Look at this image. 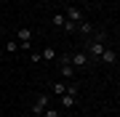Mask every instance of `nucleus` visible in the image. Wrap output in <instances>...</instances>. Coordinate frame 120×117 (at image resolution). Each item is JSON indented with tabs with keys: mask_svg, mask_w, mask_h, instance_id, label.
<instances>
[{
	"mask_svg": "<svg viewBox=\"0 0 120 117\" xmlns=\"http://www.w3.org/2000/svg\"><path fill=\"white\" fill-rule=\"evenodd\" d=\"M69 61H72V67H75V69H86V67L91 64V59H88V53H86V51L69 53Z\"/></svg>",
	"mask_w": 120,
	"mask_h": 117,
	"instance_id": "obj_3",
	"label": "nucleus"
},
{
	"mask_svg": "<svg viewBox=\"0 0 120 117\" xmlns=\"http://www.w3.org/2000/svg\"><path fill=\"white\" fill-rule=\"evenodd\" d=\"M5 51H8V53H16V51H19V40H8Z\"/></svg>",
	"mask_w": 120,
	"mask_h": 117,
	"instance_id": "obj_14",
	"label": "nucleus"
},
{
	"mask_svg": "<svg viewBox=\"0 0 120 117\" xmlns=\"http://www.w3.org/2000/svg\"><path fill=\"white\" fill-rule=\"evenodd\" d=\"M75 32H80V35H91V32H94V27H91V21H86V19H83V21L75 24Z\"/></svg>",
	"mask_w": 120,
	"mask_h": 117,
	"instance_id": "obj_9",
	"label": "nucleus"
},
{
	"mask_svg": "<svg viewBox=\"0 0 120 117\" xmlns=\"http://www.w3.org/2000/svg\"><path fill=\"white\" fill-rule=\"evenodd\" d=\"M61 29H64V32H75V24H72V21H64V27H61Z\"/></svg>",
	"mask_w": 120,
	"mask_h": 117,
	"instance_id": "obj_17",
	"label": "nucleus"
},
{
	"mask_svg": "<svg viewBox=\"0 0 120 117\" xmlns=\"http://www.w3.org/2000/svg\"><path fill=\"white\" fill-rule=\"evenodd\" d=\"M51 104V99H48V93H40V96H35V104H32V114L35 117H40L43 114V109Z\"/></svg>",
	"mask_w": 120,
	"mask_h": 117,
	"instance_id": "obj_4",
	"label": "nucleus"
},
{
	"mask_svg": "<svg viewBox=\"0 0 120 117\" xmlns=\"http://www.w3.org/2000/svg\"><path fill=\"white\" fill-rule=\"evenodd\" d=\"M64 16H67V21H72V24H77V21H83V19H86V13H83V8H77V5H69Z\"/></svg>",
	"mask_w": 120,
	"mask_h": 117,
	"instance_id": "obj_5",
	"label": "nucleus"
},
{
	"mask_svg": "<svg viewBox=\"0 0 120 117\" xmlns=\"http://www.w3.org/2000/svg\"><path fill=\"white\" fill-rule=\"evenodd\" d=\"M104 48H107V32H104V29H99V32H96V37H94V40H88L86 53H88V59L99 61V56H101V51H104Z\"/></svg>",
	"mask_w": 120,
	"mask_h": 117,
	"instance_id": "obj_1",
	"label": "nucleus"
},
{
	"mask_svg": "<svg viewBox=\"0 0 120 117\" xmlns=\"http://www.w3.org/2000/svg\"><path fill=\"white\" fill-rule=\"evenodd\" d=\"M99 61H104V64H115V61H117V53L112 51V48H104L101 56H99Z\"/></svg>",
	"mask_w": 120,
	"mask_h": 117,
	"instance_id": "obj_8",
	"label": "nucleus"
},
{
	"mask_svg": "<svg viewBox=\"0 0 120 117\" xmlns=\"http://www.w3.org/2000/svg\"><path fill=\"white\" fill-rule=\"evenodd\" d=\"M51 21H53V27H64L67 16H64V13H56V16H51Z\"/></svg>",
	"mask_w": 120,
	"mask_h": 117,
	"instance_id": "obj_12",
	"label": "nucleus"
},
{
	"mask_svg": "<svg viewBox=\"0 0 120 117\" xmlns=\"http://www.w3.org/2000/svg\"><path fill=\"white\" fill-rule=\"evenodd\" d=\"M53 61L59 64V74H61L64 80H75V67H72V61H69V53H64V56H56Z\"/></svg>",
	"mask_w": 120,
	"mask_h": 117,
	"instance_id": "obj_2",
	"label": "nucleus"
},
{
	"mask_svg": "<svg viewBox=\"0 0 120 117\" xmlns=\"http://www.w3.org/2000/svg\"><path fill=\"white\" fill-rule=\"evenodd\" d=\"M64 91H67V82H53V93L56 96H61Z\"/></svg>",
	"mask_w": 120,
	"mask_h": 117,
	"instance_id": "obj_13",
	"label": "nucleus"
},
{
	"mask_svg": "<svg viewBox=\"0 0 120 117\" xmlns=\"http://www.w3.org/2000/svg\"><path fill=\"white\" fill-rule=\"evenodd\" d=\"M40 56H43V61H53V59H56V51L48 45V48H43V51H40Z\"/></svg>",
	"mask_w": 120,
	"mask_h": 117,
	"instance_id": "obj_11",
	"label": "nucleus"
},
{
	"mask_svg": "<svg viewBox=\"0 0 120 117\" xmlns=\"http://www.w3.org/2000/svg\"><path fill=\"white\" fill-rule=\"evenodd\" d=\"M30 61H32V64H40V61H43V56H40V53H30Z\"/></svg>",
	"mask_w": 120,
	"mask_h": 117,
	"instance_id": "obj_15",
	"label": "nucleus"
},
{
	"mask_svg": "<svg viewBox=\"0 0 120 117\" xmlns=\"http://www.w3.org/2000/svg\"><path fill=\"white\" fill-rule=\"evenodd\" d=\"M16 40L19 43H32V29L30 27H19L16 29Z\"/></svg>",
	"mask_w": 120,
	"mask_h": 117,
	"instance_id": "obj_7",
	"label": "nucleus"
},
{
	"mask_svg": "<svg viewBox=\"0 0 120 117\" xmlns=\"http://www.w3.org/2000/svg\"><path fill=\"white\" fill-rule=\"evenodd\" d=\"M59 104H61V109H72V106L77 104V96H72V93H61V96H59Z\"/></svg>",
	"mask_w": 120,
	"mask_h": 117,
	"instance_id": "obj_6",
	"label": "nucleus"
},
{
	"mask_svg": "<svg viewBox=\"0 0 120 117\" xmlns=\"http://www.w3.org/2000/svg\"><path fill=\"white\" fill-rule=\"evenodd\" d=\"M40 117H61V109H56V106L48 104V106L43 109V114H40Z\"/></svg>",
	"mask_w": 120,
	"mask_h": 117,
	"instance_id": "obj_10",
	"label": "nucleus"
},
{
	"mask_svg": "<svg viewBox=\"0 0 120 117\" xmlns=\"http://www.w3.org/2000/svg\"><path fill=\"white\" fill-rule=\"evenodd\" d=\"M64 93H72V96H77V85H75V82H69V85H67V91Z\"/></svg>",
	"mask_w": 120,
	"mask_h": 117,
	"instance_id": "obj_16",
	"label": "nucleus"
}]
</instances>
